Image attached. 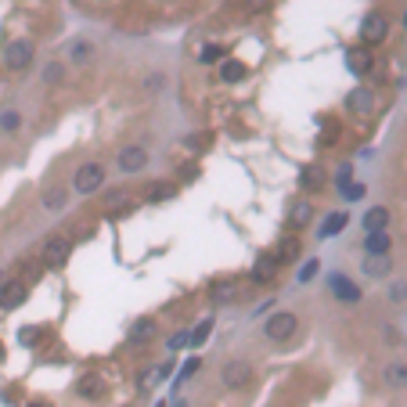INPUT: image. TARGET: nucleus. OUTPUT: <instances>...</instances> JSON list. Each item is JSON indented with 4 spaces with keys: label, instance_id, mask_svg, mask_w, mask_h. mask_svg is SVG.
<instances>
[{
    "label": "nucleus",
    "instance_id": "nucleus-26",
    "mask_svg": "<svg viewBox=\"0 0 407 407\" xmlns=\"http://www.w3.org/2000/svg\"><path fill=\"white\" fill-rule=\"evenodd\" d=\"M209 332H213V321H202V325L187 335V342H195V346H202V342L209 339Z\"/></svg>",
    "mask_w": 407,
    "mask_h": 407
},
{
    "label": "nucleus",
    "instance_id": "nucleus-34",
    "mask_svg": "<svg viewBox=\"0 0 407 407\" xmlns=\"http://www.w3.org/2000/svg\"><path fill=\"white\" fill-rule=\"evenodd\" d=\"M181 346H187V332H177L174 339H169V350H181Z\"/></svg>",
    "mask_w": 407,
    "mask_h": 407
},
{
    "label": "nucleus",
    "instance_id": "nucleus-11",
    "mask_svg": "<svg viewBox=\"0 0 407 407\" xmlns=\"http://www.w3.org/2000/svg\"><path fill=\"white\" fill-rule=\"evenodd\" d=\"M76 393H79L83 400H101V397H105V382H101L98 375H83L79 385H76Z\"/></svg>",
    "mask_w": 407,
    "mask_h": 407
},
{
    "label": "nucleus",
    "instance_id": "nucleus-7",
    "mask_svg": "<svg viewBox=\"0 0 407 407\" xmlns=\"http://www.w3.org/2000/svg\"><path fill=\"white\" fill-rule=\"evenodd\" d=\"M252 382V364L249 360H231L224 364V385L227 390H242V385Z\"/></svg>",
    "mask_w": 407,
    "mask_h": 407
},
{
    "label": "nucleus",
    "instance_id": "nucleus-14",
    "mask_svg": "<svg viewBox=\"0 0 407 407\" xmlns=\"http://www.w3.org/2000/svg\"><path fill=\"white\" fill-rule=\"evenodd\" d=\"M274 274H277V256L263 252L260 260H256V267H252V277H256V282H270Z\"/></svg>",
    "mask_w": 407,
    "mask_h": 407
},
{
    "label": "nucleus",
    "instance_id": "nucleus-38",
    "mask_svg": "<svg viewBox=\"0 0 407 407\" xmlns=\"http://www.w3.org/2000/svg\"><path fill=\"white\" fill-rule=\"evenodd\" d=\"M174 407H187V404H184V400H177V404H174Z\"/></svg>",
    "mask_w": 407,
    "mask_h": 407
},
{
    "label": "nucleus",
    "instance_id": "nucleus-6",
    "mask_svg": "<svg viewBox=\"0 0 407 407\" xmlns=\"http://www.w3.org/2000/svg\"><path fill=\"white\" fill-rule=\"evenodd\" d=\"M33 61V44L29 40H11V44L4 47V66L8 69H26Z\"/></svg>",
    "mask_w": 407,
    "mask_h": 407
},
{
    "label": "nucleus",
    "instance_id": "nucleus-9",
    "mask_svg": "<svg viewBox=\"0 0 407 407\" xmlns=\"http://www.w3.org/2000/svg\"><path fill=\"white\" fill-rule=\"evenodd\" d=\"M385 227H390V209H385V206H371L368 213H364V231H368V234H378Z\"/></svg>",
    "mask_w": 407,
    "mask_h": 407
},
{
    "label": "nucleus",
    "instance_id": "nucleus-21",
    "mask_svg": "<svg viewBox=\"0 0 407 407\" xmlns=\"http://www.w3.org/2000/svg\"><path fill=\"white\" fill-rule=\"evenodd\" d=\"M342 227H346V213H332V217L325 220V227H321V238H332V234H339Z\"/></svg>",
    "mask_w": 407,
    "mask_h": 407
},
{
    "label": "nucleus",
    "instance_id": "nucleus-13",
    "mask_svg": "<svg viewBox=\"0 0 407 407\" xmlns=\"http://www.w3.org/2000/svg\"><path fill=\"white\" fill-rule=\"evenodd\" d=\"M385 385H393V390H407V364L404 360L385 364Z\"/></svg>",
    "mask_w": 407,
    "mask_h": 407
},
{
    "label": "nucleus",
    "instance_id": "nucleus-18",
    "mask_svg": "<svg viewBox=\"0 0 407 407\" xmlns=\"http://www.w3.org/2000/svg\"><path fill=\"white\" fill-rule=\"evenodd\" d=\"M174 195H177V187L166 184V181H159V184L148 187V202H166V199H174Z\"/></svg>",
    "mask_w": 407,
    "mask_h": 407
},
{
    "label": "nucleus",
    "instance_id": "nucleus-36",
    "mask_svg": "<svg viewBox=\"0 0 407 407\" xmlns=\"http://www.w3.org/2000/svg\"><path fill=\"white\" fill-rule=\"evenodd\" d=\"M44 79H47V83H58V79H61V66H51V69L44 72Z\"/></svg>",
    "mask_w": 407,
    "mask_h": 407
},
{
    "label": "nucleus",
    "instance_id": "nucleus-17",
    "mask_svg": "<svg viewBox=\"0 0 407 407\" xmlns=\"http://www.w3.org/2000/svg\"><path fill=\"white\" fill-rule=\"evenodd\" d=\"M310 217H314V206H310L307 199H299V202L292 206V213H289V224H292V227H307Z\"/></svg>",
    "mask_w": 407,
    "mask_h": 407
},
{
    "label": "nucleus",
    "instance_id": "nucleus-23",
    "mask_svg": "<svg viewBox=\"0 0 407 407\" xmlns=\"http://www.w3.org/2000/svg\"><path fill=\"white\" fill-rule=\"evenodd\" d=\"M152 335H155V321H152V317L137 321L134 332H130V339H134V342H141V339H152Z\"/></svg>",
    "mask_w": 407,
    "mask_h": 407
},
{
    "label": "nucleus",
    "instance_id": "nucleus-29",
    "mask_svg": "<svg viewBox=\"0 0 407 407\" xmlns=\"http://www.w3.org/2000/svg\"><path fill=\"white\" fill-rule=\"evenodd\" d=\"M282 256H285V260H295V256H299V242H295V238L282 242Z\"/></svg>",
    "mask_w": 407,
    "mask_h": 407
},
{
    "label": "nucleus",
    "instance_id": "nucleus-16",
    "mask_svg": "<svg viewBox=\"0 0 407 407\" xmlns=\"http://www.w3.org/2000/svg\"><path fill=\"white\" fill-rule=\"evenodd\" d=\"M390 270H393L390 256H368V260H364V274H368V277H385Z\"/></svg>",
    "mask_w": 407,
    "mask_h": 407
},
{
    "label": "nucleus",
    "instance_id": "nucleus-5",
    "mask_svg": "<svg viewBox=\"0 0 407 407\" xmlns=\"http://www.w3.org/2000/svg\"><path fill=\"white\" fill-rule=\"evenodd\" d=\"M385 36H390V22H385V15L371 11L368 18H364V26H360V40H364V44H382Z\"/></svg>",
    "mask_w": 407,
    "mask_h": 407
},
{
    "label": "nucleus",
    "instance_id": "nucleus-15",
    "mask_svg": "<svg viewBox=\"0 0 407 407\" xmlns=\"http://www.w3.org/2000/svg\"><path fill=\"white\" fill-rule=\"evenodd\" d=\"M371 109H375V94H371V91H364V87H360V91H353V94H350V112L368 116Z\"/></svg>",
    "mask_w": 407,
    "mask_h": 407
},
{
    "label": "nucleus",
    "instance_id": "nucleus-19",
    "mask_svg": "<svg viewBox=\"0 0 407 407\" xmlns=\"http://www.w3.org/2000/svg\"><path fill=\"white\" fill-rule=\"evenodd\" d=\"M350 69H353L357 76H364V72L371 69V54H368V51H360V47L350 51Z\"/></svg>",
    "mask_w": 407,
    "mask_h": 407
},
{
    "label": "nucleus",
    "instance_id": "nucleus-22",
    "mask_svg": "<svg viewBox=\"0 0 407 407\" xmlns=\"http://www.w3.org/2000/svg\"><path fill=\"white\" fill-rule=\"evenodd\" d=\"M18 126H22V112H18V109L0 112V130H4V134H15Z\"/></svg>",
    "mask_w": 407,
    "mask_h": 407
},
{
    "label": "nucleus",
    "instance_id": "nucleus-31",
    "mask_svg": "<svg viewBox=\"0 0 407 407\" xmlns=\"http://www.w3.org/2000/svg\"><path fill=\"white\" fill-rule=\"evenodd\" d=\"M91 54H94V47H91V44H76V47H72V58H76V61H87Z\"/></svg>",
    "mask_w": 407,
    "mask_h": 407
},
{
    "label": "nucleus",
    "instance_id": "nucleus-3",
    "mask_svg": "<svg viewBox=\"0 0 407 407\" xmlns=\"http://www.w3.org/2000/svg\"><path fill=\"white\" fill-rule=\"evenodd\" d=\"M116 166H119V174H141V169L148 166V152L141 144H126L116 155Z\"/></svg>",
    "mask_w": 407,
    "mask_h": 407
},
{
    "label": "nucleus",
    "instance_id": "nucleus-39",
    "mask_svg": "<svg viewBox=\"0 0 407 407\" xmlns=\"http://www.w3.org/2000/svg\"><path fill=\"white\" fill-rule=\"evenodd\" d=\"M29 407H47V404H29Z\"/></svg>",
    "mask_w": 407,
    "mask_h": 407
},
{
    "label": "nucleus",
    "instance_id": "nucleus-33",
    "mask_svg": "<svg viewBox=\"0 0 407 407\" xmlns=\"http://www.w3.org/2000/svg\"><path fill=\"white\" fill-rule=\"evenodd\" d=\"M314 274H317V260H310V263H307L303 270H299V282H310Z\"/></svg>",
    "mask_w": 407,
    "mask_h": 407
},
{
    "label": "nucleus",
    "instance_id": "nucleus-35",
    "mask_svg": "<svg viewBox=\"0 0 407 407\" xmlns=\"http://www.w3.org/2000/svg\"><path fill=\"white\" fill-rule=\"evenodd\" d=\"M360 195H364V187H360V184H350V187H346V199H350V202H357Z\"/></svg>",
    "mask_w": 407,
    "mask_h": 407
},
{
    "label": "nucleus",
    "instance_id": "nucleus-20",
    "mask_svg": "<svg viewBox=\"0 0 407 407\" xmlns=\"http://www.w3.org/2000/svg\"><path fill=\"white\" fill-rule=\"evenodd\" d=\"M220 76H224V83H238V79H245V66L242 61H224Z\"/></svg>",
    "mask_w": 407,
    "mask_h": 407
},
{
    "label": "nucleus",
    "instance_id": "nucleus-12",
    "mask_svg": "<svg viewBox=\"0 0 407 407\" xmlns=\"http://www.w3.org/2000/svg\"><path fill=\"white\" fill-rule=\"evenodd\" d=\"M390 245H393V238L385 231L368 234V238H364V252H368V256H390Z\"/></svg>",
    "mask_w": 407,
    "mask_h": 407
},
{
    "label": "nucleus",
    "instance_id": "nucleus-32",
    "mask_svg": "<svg viewBox=\"0 0 407 407\" xmlns=\"http://www.w3.org/2000/svg\"><path fill=\"white\" fill-rule=\"evenodd\" d=\"M390 299H393V303H400V299H407V285L400 282V285H393L390 289Z\"/></svg>",
    "mask_w": 407,
    "mask_h": 407
},
{
    "label": "nucleus",
    "instance_id": "nucleus-25",
    "mask_svg": "<svg viewBox=\"0 0 407 407\" xmlns=\"http://www.w3.org/2000/svg\"><path fill=\"white\" fill-rule=\"evenodd\" d=\"M44 209L47 213H58V209H66V191H47V195H44Z\"/></svg>",
    "mask_w": 407,
    "mask_h": 407
},
{
    "label": "nucleus",
    "instance_id": "nucleus-40",
    "mask_svg": "<svg viewBox=\"0 0 407 407\" xmlns=\"http://www.w3.org/2000/svg\"><path fill=\"white\" fill-rule=\"evenodd\" d=\"M0 360H4V346H0Z\"/></svg>",
    "mask_w": 407,
    "mask_h": 407
},
{
    "label": "nucleus",
    "instance_id": "nucleus-4",
    "mask_svg": "<svg viewBox=\"0 0 407 407\" xmlns=\"http://www.w3.org/2000/svg\"><path fill=\"white\" fill-rule=\"evenodd\" d=\"M69 252H72V242L66 238V234H54V238H47V245H44V267H61L69 260Z\"/></svg>",
    "mask_w": 407,
    "mask_h": 407
},
{
    "label": "nucleus",
    "instance_id": "nucleus-30",
    "mask_svg": "<svg viewBox=\"0 0 407 407\" xmlns=\"http://www.w3.org/2000/svg\"><path fill=\"white\" fill-rule=\"evenodd\" d=\"M199 368H202V360H199V357H191V360L184 364V371H181V382H184V378H191V375H195Z\"/></svg>",
    "mask_w": 407,
    "mask_h": 407
},
{
    "label": "nucleus",
    "instance_id": "nucleus-24",
    "mask_svg": "<svg viewBox=\"0 0 407 407\" xmlns=\"http://www.w3.org/2000/svg\"><path fill=\"white\" fill-rule=\"evenodd\" d=\"M299 184H303V187H321V184H325V174H321L317 166H307L303 174H299Z\"/></svg>",
    "mask_w": 407,
    "mask_h": 407
},
{
    "label": "nucleus",
    "instance_id": "nucleus-27",
    "mask_svg": "<svg viewBox=\"0 0 407 407\" xmlns=\"http://www.w3.org/2000/svg\"><path fill=\"white\" fill-rule=\"evenodd\" d=\"M234 292H238V289L227 282V285H217V289H213V299H217V303H224V299H234Z\"/></svg>",
    "mask_w": 407,
    "mask_h": 407
},
{
    "label": "nucleus",
    "instance_id": "nucleus-2",
    "mask_svg": "<svg viewBox=\"0 0 407 407\" xmlns=\"http://www.w3.org/2000/svg\"><path fill=\"white\" fill-rule=\"evenodd\" d=\"M101 184H105V166L101 162H83L76 169V177H72V187L79 191V195H94Z\"/></svg>",
    "mask_w": 407,
    "mask_h": 407
},
{
    "label": "nucleus",
    "instance_id": "nucleus-41",
    "mask_svg": "<svg viewBox=\"0 0 407 407\" xmlns=\"http://www.w3.org/2000/svg\"><path fill=\"white\" fill-rule=\"evenodd\" d=\"M155 407H166V404H155Z\"/></svg>",
    "mask_w": 407,
    "mask_h": 407
},
{
    "label": "nucleus",
    "instance_id": "nucleus-10",
    "mask_svg": "<svg viewBox=\"0 0 407 407\" xmlns=\"http://www.w3.org/2000/svg\"><path fill=\"white\" fill-rule=\"evenodd\" d=\"M332 292H335V299H342V303H357L360 299V289L342 274H332Z\"/></svg>",
    "mask_w": 407,
    "mask_h": 407
},
{
    "label": "nucleus",
    "instance_id": "nucleus-1",
    "mask_svg": "<svg viewBox=\"0 0 407 407\" xmlns=\"http://www.w3.org/2000/svg\"><path fill=\"white\" fill-rule=\"evenodd\" d=\"M295 328H299V317H295L292 310H277V314H270V321L263 325V332H267L270 342H289V339L295 335Z\"/></svg>",
    "mask_w": 407,
    "mask_h": 407
},
{
    "label": "nucleus",
    "instance_id": "nucleus-28",
    "mask_svg": "<svg viewBox=\"0 0 407 407\" xmlns=\"http://www.w3.org/2000/svg\"><path fill=\"white\" fill-rule=\"evenodd\" d=\"M18 339H22V346H36L40 328H22V332H18Z\"/></svg>",
    "mask_w": 407,
    "mask_h": 407
},
{
    "label": "nucleus",
    "instance_id": "nucleus-37",
    "mask_svg": "<svg viewBox=\"0 0 407 407\" xmlns=\"http://www.w3.org/2000/svg\"><path fill=\"white\" fill-rule=\"evenodd\" d=\"M217 58H220V47H206L202 51V61H217Z\"/></svg>",
    "mask_w": 407,
    "mask_h": 407
},
{
    "label": "nucleus",
    "instance_id": "nucleus-8",
    "mask_svg": "<svg viewBox=\"0 0 407 407\" xmlns=\"http://www.w3.org/2000/svg\"><path fill=\"white\" fill-rule=\"evenodd\" d=\"M26 295H29L26 282H8L4 289H0V310H15V307H22V303H26Z\"/></svg>",
    "mask_w": 407,
    "mask_h": 407
}]
</instances>
